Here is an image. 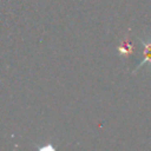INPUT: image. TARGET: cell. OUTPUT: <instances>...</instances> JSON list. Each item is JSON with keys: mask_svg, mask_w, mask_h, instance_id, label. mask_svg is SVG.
Here are the masks:
<instances>
[{"mask_svg": "<svg viewBox=\"0 0 151 151\" xmlns=\"http://www.w3.org/2000/svg\"><path fill=\"white\" fill-rule=\"evenodd\" d=\"M138 40L143 44V46H144V58H143V60H140V63L138 64V66H137V68L134 70V71H137L139 67H142L144 64H146V63H149L150 65H151V40L150 41H145V40H143V39H140V38H138Z\"/></svg>", "mask_w": 151, "mask_h": 151, "instance_id": "1", "label": "cell"}, {"mask_svg": "<svg viewBox=\"0 0 151 151\" xmlns=\"http://www.w3.org/2000/svg\"><path fill=\"white\" fill-rule=\"evenodd\" d=\"M134 47H133V45L129 41V39L127 38H125L123 41H122V44L118 46V51H119V53L122 54V55H130L131 53H133L134 52Z\"/></svg>", "mask_w": 151, "mask_h": 151, "instance_id": "2", "label": "cell"}]
</instances>
